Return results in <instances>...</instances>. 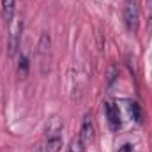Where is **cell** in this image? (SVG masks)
<instances>
[{
  "instance_id": "cell-1",
  "label": "cell",
  "mask_w": 152,
  "mask_h": 152,
  "mask_svg": "<svg viewBox=\"0 0 152 152\" xmlns=\"http://www.w3.org/2000/svg\"><path fill=\"white\" fill-rule=\"evenodd\" d=\"M138 18H140V9H138V0H124V21L129 32L138 30Z\"/></svg>"
},
{
  "instance_id": "cell-2",
  "label": "cell",
  "mask_w": 152,
  "mask_h": 152,
  "mask_svg": "<svg viewBox=\"0 0 152 152\" xmlns=\"http://www.w3.org/2000/svg\"><path fill=\"white\" fill-rule=\"evenodd\" d=\"M94 136H96V124H94V117L90 113H87L83 117V122H81V129H80V140L81 143H90L94 142Z\"/></svg>"
},
{
  "instance_id": "cell-3",
  "label": "cell",
  "mask_w": 152,
  "mask_h": 152,
  "mask_svg": "<svg viewBox=\"0 0 152 152\" xmlns=\"http://www.w3.org/2000/svg\"><path fill=\"white\" fill-rule=\"evenodd\" d=\"M104 112L108 117V122H110V127L117 131L120 127V112H118V106H115L113 103H106L104 104Z\"/></svg>"
},
{
  "instance_id": "cell-4",
  "label": "cell",
  "mask_w": 152,
  "mask_h": 152,
  "mask_svg": "<svg viewBox=\"0 0 152 152\" xmlns=\"http://www.w3.org/2000/svg\"><path fill=\"white\" fill-rule=\"evenodd\" d=\"M14 5H16V0H2V18H4V21H5L7 25L12 21Z\"/></svg>"
},
{
  "instance_id": "cell-5",
  "label": "cell",
  "mask_w": 152,
  "mask_h": 152,
  "mask_svg": "<svg viewBox=\"0 0 152 152\" xmlns=\"http://www.w3.org/2000/svg\"><path fill=\"white\" fill-rule=\"evenodd\" d=\"M60 133H62V120L55 115V117L50 118V122H48V126H46V138H48V136H57V134H60Z\"/></svg>"
},
{
  "instance_id": "cell-6",
  "label": "cell",
  "mask_w": 152,
  "mask_h": 152,
  "mask_svg": "<svg viewBox=\"0 0 152 152\" xmlns=\"http://www.w3.org/2000/svg\"><path fill=\"white\" fill-rule=\"evenodd\" d=\"M20 32H21V23H18V27L11 32V37H9V55L12 57L18 48H20Z\"/></svg>"
},
{
  "instance_id": "cell-7",
  "label": "cell",
  "mask_w": 152,
  "mask_h": 152,
  "mask_svg": "<svg viewBox=\"0 0 152 152\" xmlns=\"http://www.w3.org/2000/svg\"><path fill=\"white\" fill-rule=\"evenodd\" d=\"M60 147H62V136H60V134H57V136H48L44 151L46 152H60Z\"/></svg>"
},
{
  "instance_id": "cell-8",
  "label": "cell",
  "mask_w": 152,
  "mask_h": 152,
  "mask_svg": "<svg viewBox=\"0 0 152 152\" xmlns=\"http://www.w3.org/2000/svg\"><path fill=\"white\" fill-rule=\"evenodd\" d=\"M50 46H51V39L50 36L44 32L42 36H41V41H39V53L41 55H48L50 53Z\"/></svg>"
},
{
  "instance_id": "cell-9",
  "label": "cell",
  "mask_w": 152,
  "mask_h": 152,
  "mask_svg": "<svg viewBox=\"0 0 152 152\" xmlns=\"http://www.w3.org/2000/svg\"><path fill=\"white\" fill-rule=\"evenodd\" d=\"M129 113H131V117H133L138 124L143 120V117H142V110H140V106H138L136 103H129Z\"/></svg>"
},
{
  "instance_id": "cell-10",
  "label": "cell",
  "mask_w": 152,
  "mask_h": 152,
  "mask_svg": "<svg viewBox=\"0 0 152 152\" xmlns=\"http://www.w3.org/2000/svg\"><path fill=\"white\" fill-rule=\"evenodd\" d=\"M27 73H28V60H27V57H20L18 75L21 76V78H27Z\"/></svg>"
},
{
  "instance_id": "cell-11",
  "label": "cell",
  "mask_w": 152,
  "mask_h": 152,
  "mask_svg": "<svg viewBox=\"0 0 152 152\" xmlns=\"http://www.w3.org/2000/svg\"><path fill=\"white\" fill-rule=\"evenodd\" d=\"M67 152H83V143L80 138H73L69 147H67Z\"/></svg>"
},
{
  "instance_id": "cell-12",
  "label": "cell",
  "mask_w": 152,
  "mask_h": 152,
  "mask_svg": "<svg viewBox=\"0 0 152 152\" xmlns=\"http://www.w3.org/2000/svg\"><path fill=\"white\" fill-rule=\"evenodd\" d=\"M118 152H134V151H133V145L126 143V145H122V147L118 149Z\"/></svg>"
},
{
  "instance_id": "cell-13",
  "label": "cell",
  "mask_w": 152,
  "mask_h": 152,
  "mask_svg": "<svg viewBox=\"0 0 152 152\" xmlns=\"http://www.w3.org/2000/svg\"><path fill=\"white\" fill-rule=\"evenodd\" d=\"M149 32L152 34V16L149 18Z\"/></svg>"
},
{
  "instance_id": "cell-14",
  "label": "cell",
  "mask_w": 152,
  "mask_h": 152,
  "mask_svg": "<svg viewBox=\"0 0 152 152\" xmlns=\"http://www.w3.org/2000/svg\"><path fill=\"white\" fill-rule=\"evenodd\" d=\"M147 7L152 11V0H147Z\"/></svg>"
},
{
  "instance_id": "cell-15",
  "label": "cell",
  "mask_w": 152,
  "mask_h": 152,
  "mask_svg": "<svg viewBox=\"0 0 152 152\" xmlns=\"http://www.w3.org/2000/svg\"><path fill=\"white\" fill-rule=\"evenodd\" d=\"M36 152H46V151H44V147H39V149H37Z\"/></svg>"
}]
</instances>
